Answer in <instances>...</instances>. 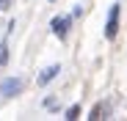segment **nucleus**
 <instances>
[{"label":"nucleus","instance_id":"20e7f679","mask_svg":"<svg viewBox=\"0 0 127 121\" xmlns=\"http://www.w3.org/2000/svg\"><path fill=\"white\" fill-rule=\"evenodd\" d=\"M58 74H61V66H58V63H55V66H47L44 72H41V74H39V85H47V83H50V80H55Z\"/></svg>","mask_w":127,"mask_h":121},{"label":"nucleus","instance_id":"39448f33","mask_svg":"<svg viewBox=\"0 0 127 121\" xmlns=\"http://www.w3.org/2000/svg\"><path fill=\"white\" fill-rule=\"evenodd\" d=\"M6 63H8V44L0 41V66H6Z\"/></svg>","mask_w":127,"mask_h":121},{"label":"nucleus","instance_id":"7ed1b4c3","mask_svg":"<svg viewBox=\"0 0 127 121\" xmlns=\"http://www.w3.org/2000/svg\"><path fill=\"white\" fill-rule=\"evenodd\" d=\"M19 88H22V80L19 77H8V80H3V85H0V94L3 96H17Z\"/></svg>","mask_w":127,"mask_h":121},{"label":"nucleus","instance_id":"f03ea898","mask_svg":"<svg viewBox=\"0 0 127 121\" xmlns=\"http://www.w3.org/2000/svg\"><path fill=\"white\" fill-rule=\"evenodd\" d=\"M116 30H119V6H111L108 25H105V39H116Z\"/></svg>","mask_w":127,"mask_h":121},{"label":"nucleus","instance_id":"0eeeda50","mask_svg":"<svg viewBox=\"0 0 127 121\" xmlns=\"http://www.w3.org/2000/svg\"><path fill=\"white\" fill-rule=\"evenodd\" d=\"M0 8H3V11H6V8H8V0H0Z\"/></svg>","mask_w":127,"mask_h":121},{"label":"nucleus","instance_id":"423d86ee","mask_svg":"<svg viewBox=\"0 0 127 121\" xmlns=\"http://www.w3.org/2000/svg\"><path fill=\"white\" fill-rule=\"evenodd\" d=\"M77 116H80V107H77V105H72V107L66 110V116H64V118H69V121H75Z\"/></svg>","mask_w":127,"mask_h":121},{"label":"nucleus","instance_id":"f257e3e1","mask_svg":"<svg viewBox=\"0 0 127 121\" xmlns=\"http://www.w3.org/2000/svg\"><path fill=\"white\" fill-rule=\"evenodd\" d=\"M69 25H72V17H55L53 22H50V28H53V33L61 39H66V33H69Z\"/></svg>","mask_w":127,"mask_h":121}]
</instances>
